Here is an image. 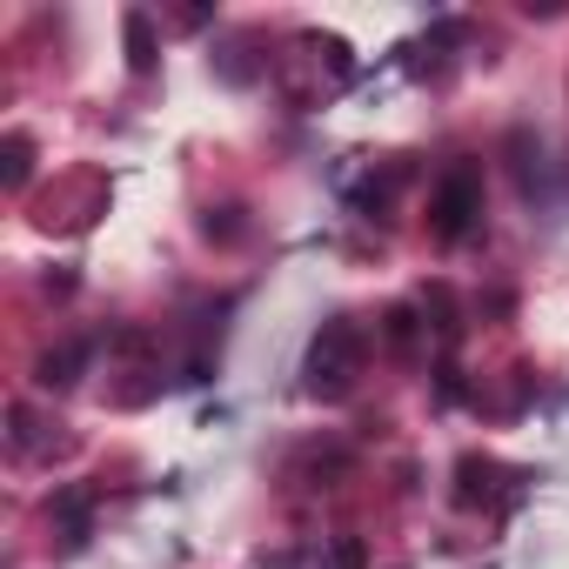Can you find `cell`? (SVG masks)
<instances>
[{
	"label": "cell",
	"instance_id": "cell-1",
	"mask_svg": "<svg viewBox=\"0 0 569 569\" xmlns=\"http://www.w3.org/2000/svg\"><path fill=\"white\" fill-rule=\"evenodd\" d=\"M356 376H362V336H356L349 322H322V329L309 336V356H302V382H309V396L336 402V396L356 389Z\"/></svg>",
	"mask_w": 569,
	"mask_h": 569
},
{
	"label": "cell",
	"instance_id": "cell-2",
	"mask_svg": "<svg viewBox=\"0 0 569 569\" xmlns=\"http://www.w3.org/2000/svg\"><path fill=\"white\" fill-rule=\"evenodd\" d=\"M429 214H436V234H442V241H462V234L476 228V214H482V181H476L469 168L442 174V188H436Z\"/></svg>",
	"mask_w": 569,
	"mask_h": 569
},
{
	"label": "cell",
	"instance_id": "cell-3",
	"mask_svg": "<svg viewBox=\"0 0 569 569\" xmlns=\"http://www.w3.org/2000/svg\"><path fill=\"white\" fill-rule=\"evenodd\" d=\"M81 369H88V349H81V342H68V349L41 356L34 382H41V389H74V376H81Z\"/></svg>",
	"mask_w": 569,
	"mask_h": 569
},
{
	"label": "cell",
	"instance_id": "cell-4",
	"mask_svg": "<svg viewBox=\"0 0 569 569\" xmlns=\"http://www.w3.org/2000/svg\"><path fill=\"white\" fill-rule=\"evenodd\" d=\"M28 174H34V141L28 134H8V141H0V181L28 188Z\"/></svg>",
	"mask_w": 569,
	"mask_h": 569
},
{
	"label": "cell",
	"instance_id": "cell-5",
	"mask_svg": "<svg viewBox=\"0 0 569 569\" xmlns=\"http://www.w3.org/2000/svg\"><path fill=\"white\" fill-rule=\"evenodd\" d=\"M121 34H128V68L148 74V68H154V28H148V14H128Z\"/></svg>",
	"mask_w": 569,
	"mask_h": 569
},
{
	"label": "cell",
	"instance_id": "cell-6",
	"mask_svg": "<svg viewBox=\"0 0 569 569\" xmlns=\"http://www.w3.org/2000/svg\"><path fill=\"white\" fill-rule=\"evenodd\" d=\"M362 562H369V542H362V536H342V542L329 549V569H362Z\"/></svg>",
	"mask_w": 569,
	"mask_h": 569
}]
</instances>
